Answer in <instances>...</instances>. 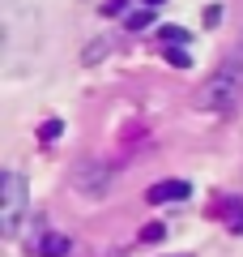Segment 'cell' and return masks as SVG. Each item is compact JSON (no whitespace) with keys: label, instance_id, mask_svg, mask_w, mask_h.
Returning <instances> with one entry per match:
<instances>
[{"label":"cell","instance_id":"6da1fadb","mask_svg":"<svg viewBox=\"0 0 243 257\" xmlns=\"http://www.w3.org/2000/svg\"><path fill=\"white\" fill-rule=\"evenodd\" d=\"M22 214H26V180L18 172H4L0 176V231L18 236Z\"/></svg>","mask_w":243,"mask_h":257},{"label":"cell","instance_id":"7a4b0ae2","mask_svg":"<svg viewBox=\"0 0 243 257\" xmlns=\"http://www.w3.org/2000/svg\"><path fill=\"white\" fill-rule=\"evenodd\" d=\"M234 99H239V73L226 69V64L209 77L205 86H200V94H196V103H200V107H209V111H226Z\"/></svg>","mask_w":243,"mask_h":257},{"label":"cell","instance_id":"3957f363","mask_svg":"<svg viewBox=\"0 0 243 257\" xmlns=\"http://www.w3.org/2000/svg\"><path fill=\"white\" fill-rule=\"evenodd\" d=\"M72 184H77L86 197H102L111 184V167L98 163V159H81L77 167H72Z\"/></svg>","mask_w":243,"mask_h":257},{"label":"cell","instance_id":"277c9868","mask_svg":"<svg viewBox=\"0 0 243 257\" xmlns=\"http://www.w3.org/2000/svg\"><path fill=\"white\" fill-rule=\"evenodd\" d=\"M188 193H192V189H188V180H158L150 193H145V197H150L154 206H162V202H184Z\"/></svg>","mask_w":243,"mask_h":257},{"label":"cell","instance_id":"5b68a950","mask_svg":"<svg viewBox=\"0 0 243 257\" xmlns=\"http://www.w3.org/2000/svg\"><path fill=\"white\" fill-rule=\"evenodd\" d=\"M218 210L230 219V231H234V236H243V202H234V197H222V206H218Z\"/></svg>","mask_w":243,"mask_h":257},{"label":"cell","instance_id":"8992f818","mask_svg":"<svg viewBox=\"0 0 243 257\" xmlns=\"http://www.w3.org/2000/svg\"><path fill=\"white\" fill-rule=\"evenodd\" d=\"M107 52H111V39H102V43H90V47H86V56H81V60H86V64H98Z\"/></svg>","mask_w":243,"mask_h":257},{"label":"cell","instance_id":"52a82bcc","mask_svg":"<svg viewBox=\"0 0 243 257\" xmlns=\"http://www.w3.org/2000/svg\"><path fill=\"white\" fill-rule=\"evenodd\" d=\"M226 69H234V73L243 69V39H239V43L230 47V56H226Z\"/></svg>","mask_w":243,"mask_h":257},{"label":"cell","instance_id":"ba28073f","mask_svg":"<svg viewBox=\"0 0 243 257\" xmlns=\"http://www.w3.org/2000/svg\"><path fill=\"white\" fill-rule=\"evenodd\" d=\"M150 13H128V30H145V26H150Z\"/></svg>","mask_w":243,"mask_h":257},{"label":"cell","instance_id":"9c48e42d","mask_svg":"<svg viewBox=\"0 0 243 257\" xmlns=\"http://www.w3.org/2000/svg\"><path fill=\"white\" fill-rule=\"evenodd\" d=\"M64 248H68V240L52 236V240H47V244H43V253H47V257H56V253H64Z\"/></svg>","mask_w":243,"mask_h":257},{"label":"cell","instance_id":"30bf717a","mask_svg":"<svg viewBox=\"0 0 243 257\" xmlns=\"http://www.w3.org/2000/svg\"><path fill=\"white\" fill-rule=\"evenodd\" d=\"M150 5H158V0H150Z\"/></svg>","mask_w":243,"mask_h":257}]
</instances>
